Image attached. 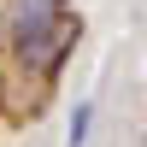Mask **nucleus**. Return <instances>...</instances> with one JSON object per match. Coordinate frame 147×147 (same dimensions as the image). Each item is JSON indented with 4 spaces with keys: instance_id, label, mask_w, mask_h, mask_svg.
I'll return each instance as SVG.
<instances>
[{
    "instance_id": "obj_1",
    "label": "nucleus",
    "mask_w": 147,
    "mask_h": 147,
    "mask_svg": "<svg viewBox=\"0 0 147 147\" xmlns=\"http://www.w3.org/2000/svg\"><path fill=\"white\" fill-rule=\"evenodd\" d=\"M82 41V18L71 12V18H59L53 30H35V35H12V59H18V71H30L35 82H53L59 71H65V59H71V47Z\"/></svg>"
},
{
    "instance_id": "obj_2",
    "label": "nucleus",
    "mask_w": 147,
    "mask_h": 147,
    "mask_svg": "<svg viewBox=\"0 0 147 147\" xmlns=\"http://www.w3.org/2000/svg\"><path fill=\"white\" fill-rule=\"evenodd\" d=\"M59 18H71V0H0V24H6V41H12V35L53 30Z\"/></svg>"
},
{
    "instance_id": "obj_3",
    "label": "nucleus",
    "mask_w": 147,
    "mask_h": 147,
    "mask_svg": "<svg viewBox=\"0 0 147 147\" xmlns=\"http://www.w3.org/2000/svg\"><path fill=\"white\" fill-rule=\"evenodd\" d=\"M88 124H94V106L82 100L77 112H71V136H65V147H88Z\"/></svg>"
}]
</instances>
